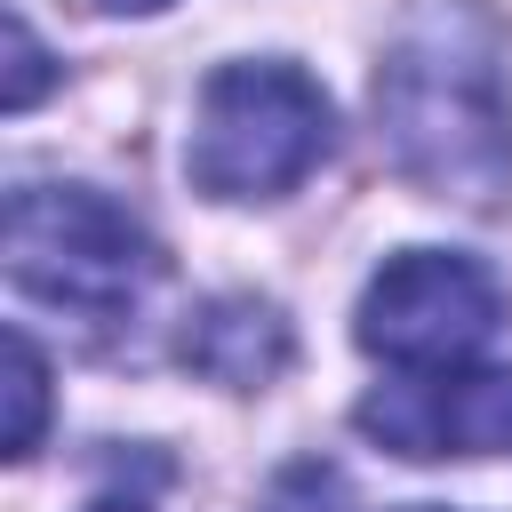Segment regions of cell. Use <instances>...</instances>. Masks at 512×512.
<instances>
[{
    "label": "cell",
    "mask_w": 512,
    "mask_h": 512,
    "mask_svg": "<svg viewBox=\"0 0 512 512\" xmlns=\"http://www.w3.org/2000/svg\"><path fill=\"white\" fill-rule=\"evenodd\" d=\"M184 360L208 384H264L288 368V320L256 296H224L184 328Z\"/></svg>",
    "instance_id": "8992f818"
},
{
    "label": "cell",
    "mask_w": 512,
    "mask_h": 512,
    "mask_svg": "<svg viewBox=\"0 0 512 512\" xmlns=\"http://www.w3.org/2000/svg\"><path fill=\"white\" fill-rule=\"evenodd\" d=\"M328 96L296 64H224L200 88L184 168L216 200H280L328 160Z\"/></svg>",
    "instance_id": "3957f363"
},
{
    "label": "cell",
    "mask_w": 512,
    "mask_h": 512,
    "mask_svg": "<svg viewBox=\"0 0 512 512\" xmlns=\"http://www.w3.org/2000/svg\"><path fill=\"white\" fill-rule=\"evenodd\" d=\"M376 136L424 200L496 208L512 192L504 56H496V32L464 0H424L400 24L376 72Z\"/></svg>",
    "instance_id": "6da1fadb"
},
{
    "label": "cell",
    "mask_w": 512,
    "mask_h": 512,
    "mask_svg": "<svg viewBox=\"0 0 512 512\" xmlns=\"http://www.w3.org/2000/svg\"><path fill=\"white\" fill-rule=\"evenodd\" d=\"M88 512H144V504H88Z\"/></svg>",
    "instance_id": "8fae6325"
},
{
    "label": "cell",
    "mask_w": 512,
    "mask_h": 512,
    "mask_svg": "<svg viewBox=\"0 0 512 512\" xmlns=\"http://www.w3.org/2000/svg\"><path fill=\"white\" fill-rule=\"evenodd\" d=\"M8 280L64 320L112 328L160 280V248L120 200L88 184H24L8 200Z\"/></svg>",
    "instance_id": "7a4b0ae2"
},
{
    "label": "cell",
    "mask_w": 512,
    "mask_h": 512,
    "mask_svg": "<svg viewBox=\"0 0 512 512\" xmlns=\"http://www.w3.org/2000/svg\"><path fill=\"white\" fill-rule=\"evenodd\" d=\"M360 432L400 456H496L512 448V368H424L360 400Z\"/></svg>",
    "instance_id": "5b68a950"
},
{
    "label": "cell",
    "mask_w": 512,
    "mask_h": 512,
    "mask_svg": "<svg viewBox=\"0 0 512 512\" xmlns=\"http://www.w3.org/2000/svg\"><path fill=\"white\" fill-rule=\"evenodd\" d=\"M496 320H504L496 280L448 248H400L360 296V344L376 360H392L400 376L464 368L496 336Z\"/></svg>",
    "instance_id": "277c9868"
},
{
    "label": "cell",
    "mask_w": 512,
    "mask_h": 512,
    "mask_svg": "<svg viewBox=\"0 0 512 512\" xmlns=\"http://www.w3.org/2000/svg\"><path fill=\"white\" fill-rule=\"evenodd\" d=\"M8 112H24L32 96H40V80H48V56H40V40H32V24L24 16H8Z\"/></svg>",
    "instance_id": "9c48e42d"
},
{
    "label": "cell",
    "mask_w": 512,
    "mask_h": 512,
    "mask_svg": "<svg viewBox=\"0 0 512 512\" xmlns=\"http://www.w3.org/2000/svg\"><path fill=\"white\" fill-rule=\"evenodd\" d=\"M408 512H432V504H408Z\"/></svg>",
    "instance_id": "7c38bea8"
},
{
    "label": "cell",
    "mask_w": 512,
    "mask_h": 512,
    "mask_svg": "<svg viewBox=\"0 0 512 512\" xmlns=\"http://www.w3.org/2000/svg\"><path fill=\"white\" fill-rule=\"evenodd\" d=\"M8 400H16V416H8V456H32V448H40V416H48V368H40V352H32L24 328H8Z\"/></svg>",
    "instance_id": "52a82bcc"
},
{
    "label": "cell",
    "mask_w": 512,
    "mask_h": 512,
    "mask_svg": "<svg viewBox=\"0 0 512 512\" xmlns=\"http://www.w3.org/2000/svg\"><path fill=\"white\" fill-rule=\"evenodd\" d=\"M264 512H360V504H352V480H344L336 464L304 456V464H288V472L264 488Z\"/></svg>",
    "instance_id": "ba28073f"
},
{
    "label": "cell",
    "mask_w": 512,
    "mask_h": 512,
    "mask_svg": "<svg viewBox=\"0 0 512 512\" xmlns=\"http://www.w3.org/2000/svg\"><path fill=\"white\" fill-rule=\"evenodd\" d=\"M104 8H168V0H104Z\"/></svg>",
    "instance_id": "30bf717a"
}]
</instances>
